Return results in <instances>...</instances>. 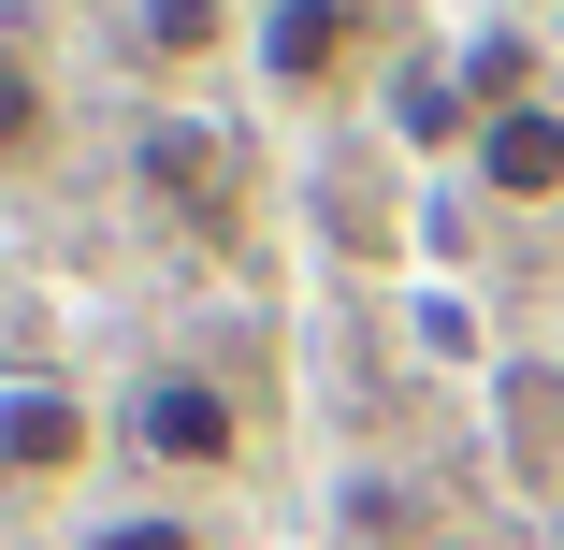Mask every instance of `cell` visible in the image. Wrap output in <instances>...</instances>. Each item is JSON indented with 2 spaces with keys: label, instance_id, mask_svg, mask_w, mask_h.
<instances>
[{
  "label": "cell",
  "instance_id": "cell-6",
  "mask_svg": "<svg viewBox=\"0 0 564 550\" xmlns=\"http://www.w3.org/2000/svg\"><path fill=\"white\" fill-rule=\"evenodd\" d=\"M87 550H203V521H174V507H117Z\"/></svg>",
  "mask_w": 564,
  "mask_h": 550
},
{
  "label": "cell",
  "instance_id": "cell-7",
  "mask_svg": "<svg viewBox=\"0 0 564 550\" xmlns=\"http://www.w3.org/2000/svg\"><path fill=\"white\" fill-rule=\"evenodd\" d=\"M145 44H160V58H203V44H217V0H145Z\"/></svg>",
  "mask_w": 564,
  "mask_h": 550
},
{
  "label": "cell",
  "instance_id": "cell-8",
  "mask_svg": "<svg viewBox=\"0 0 564 550\" xmlns=\"http://www.w3.org/2000/svg\"><path fill=\"white\" fill-rule=\"evenodd\" d=\"M405 131H420V145H448V131H464V87H434V73H420V87H405Z\"/></svg>",
  "mask_w": 564,
  "mask_h": 550
},
{
  "label": "cell",
  "instance_id": "cell-3",
  "mask_svg": "<svg viewBox=\"0 0 564 550\" xmlns=\"http://www.w3.org/2000/svg\"><path fill=\"white\" fill-rule=\"evenodd\" d=\"M348 44H362L348 0H261V73H275V87H333Z\"/></svg>",
  "mask_w": 564,
  "mask_h": 550
},
{
  "label": "cell",
  "instance_id": "cell-1",
  "mask_svg": "<svg viewBox=\"0 0 564 550\" xmlns=\"http://www.w3.org/2000/svg\"><path fill=\"white\" fill-rule=\"evenodd\" d=\"M131 450L174 464V478H217V464L247 450V406L217 391V377H145V391H131Z\"/></svg>",
  "mask_w": 564,
  "mask_h": 550
},
{
  "label": "cell",
  "instance_id": "cell-4",
  "mask_svg": "<svg viewBox=\"0 0 564 550\" xmlns=\"http://www.w3.org/2000/svg\"><path fill=\"white\" fill-rule=\"evenodd\" d=\"M87 464V406L73 391H15L0 406V478H73Z\"/></svg>",
  "mask_w": 564,
  "mask_h": 550
},
{
  "label": "cell",
  "instance_id": "cell-2",
  "mask_svg": "<svg viewBox=\"0 0 564 550\" xmlns=\"http://www.w3.org/2000/svg\"><path fill=\"white\" fill-rule=\"evenodd\" d=\"M478 174L507 203H564V101H507V117H478Z\"/></svg>",
  "mask_w": 564,
  "mask_h": 550
},
{
  "label": "cell",
  "instance_id": "cell-5",
  "mask_svg": "<svg viewBox=\"0 0 564 550\" xmlns=\"http://www.w3.org/2000/svg\"><path fill=\"white\" fill-rule=\"evenodd\" d=\"M0 160H44V73L0 58Z\"/></svg>",
  "mask_w": 564,
  "mask_h": 550
}]
</instances>
